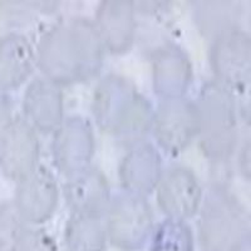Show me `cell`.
<instances>
[{
	"instance_id": "6da1fadb",
	"label": "cell",
	"mask_w": 251,
	"mask_h": 251,
	"mask_svg": "<svg viewBox=\"0 0 251 251\" xmlns=\"http://www.w3.org/2000/svg\"><path fill=\"white\" fill-rule=\"evenodd\" d=\"M102 63V40L88 20L75 19L55 25L38 46V66L58 87L92 79L100 73Z\"/></svg>"
},
{
	"instance_id": "7a4b0ae2",
	"label": "cell",
	"mask_w": 251,
	"mask_h": 251,
	"mask_svg": "<svg viewBox=\"0 0 251 251\" xmlns=\"http://www.w3.org/2000/svg\"><path fill=\"white\" fill-rule=\"evenodd\" d=\"M93 113L103 132L118 138L142 137L152 127L151 103L133 83L109 75L98 83L93 94Z\"/></svg>"
},
{
	"instance_id": "3957f363",
	"label": "cell",
	"mask_w": 251,
	"mask_h": 251,
	"mask_svg": "<svg viewBox=\"0 0 251 251\" xmlns=\"http://www.w3.org/2000/svg\"><path fill=\"white\" fill-rule=\"evenodd\" d=\"M199 240L205 251H241L250 246V220L224 186H215L202 203Z\"/></svg>"
},
{
	"instance_id": "277c9868",
	"label": "cell",
	"mask_w": 251,
	"mask_h": 251,
	"mask_svg": "<svg viewBox=\"0 0 251 251\" xmlns=\"http://www.w3.org/2000/svg\"><path fill=\"white\" fill-rule=\"evenodd\" d=\"M199 137L210 160L224 162L237 145L236 106L232 92L217 82L205 84L196 104Z\"/></svg>"
},
{
	"instance_id": "5b68a950",
	"label": "cell",
	"mask_w": 251,
	"mask_h": 251,
	"mask_svg": "<svg viewBox=\"0 0 251 251\" xmlns=\"http://www.w3.org/2000/svg\"><path fill=\"white\" fill-rule=\"evenodd\" d=\"M107 239L122 251H137L153 232V216L142 195L121 192L111 197L107 207Z\"/></svg>"
},
{
	"instance_id": "8992f818",
	"label": "cell",
	"mask_w": 251,
	"mask_h": 251,
	"mask_svg": "<svg viewBox=\"0 0 251 251\" xmlns=\"http://www.w3.org/2000/svg\"><path fill=\"white\" fill-rule=\"evenodd\" d=\"M157 143L171 154L186 150L199 136L196 104L182 98H167L160 103L152 120Z\"/></svg>"
},
{
	"instance_id": "52a82bcc",
	"label": "cell",
	"mask_w": 251,
	"mask_h": 251,
	"mask_svg": "<svg viewBox=\"0 0 251 251\" xmlns=\"http://www.w3.org/2000/svg\"><path fill=\"white\" fill-rule=\"evenodd\" d=\"M210 62L221 86L228 91L244 89L250 80V38L240 29L214 39Z\"/></svg>"
},
{
	"instance_id": "ba28073f",
	"label": "cell",
	"mask_w": 251,
	"mask_h": 251,
	"mask_svg": "<svg viewBox=\"0 0 251 251\" xmlns=\"http://www.w3.org/2000/svg\"><path fill=\"white\" fill-rule=\"evenodd\" d=\"M96 151L93 128L86 118L72 116L55 131L53 154L59 171L67 178L91 167Z\"/></svg>"
},
{
	"instance_id": "9c48e42d",
	"label": "cell",
	"mask_w": 251,
	"mask_h": 251,
	"mask_svg": "<svg viewBox=\"0 0 251 251\" xmlns=\"http://www.w3.org/2000/svg\"><path fill=\"white\" fill-rule=\"evenodd\" d=\"M157 202L169 219L186 221L197 214L202 201V190L194 172L175 166L162 174L157 185Z\"/></svg>"
},
{
	"instance_id": "30bf717a",
	"label": "cell",
	"mask_w": 251,
	"mask_h": 251,
	"mask_svg": "<svg viewBox=\"0 0 251 251\" xmlns=\"http://www.w3.org/2000/svg\"><path fill=\"white\" fill-rule=\"evenodd\" d=\"M39 142L26 121L14 120L0 138V167L15 181H22L38 169Z\"/></svg>"
},
{
	"instance_id": "8fae6325",
	"label": "cell",
	"mask_w": 251,
	"mask_h": 251,
	"mask_svg": "<svg viewBox=\"0 0 251 251\" xmlns=\"http://www.w3.org/2000/svg\"><path fill=\"white\" fill-rule=\"evenodd\" d=\"M58 187L47 169L38 167L18 182L14 208L20 220L33 225L47 223L57 210Z\"/></svg>"
},
{
	"instance_id": "7c38bea8",
	"label": "cell",
	"mask_w": 251,
	"mask_h": 251,
	"mask_svg": "<svg viewBox=\"0 0 251 251\" xmlns=\"http://www.w3.org/2000/svg\"><path fill=\"white\" fill-rule=\"evenodd\" d=\"M103 47L113 54H125L132 48L136 37V13L132 1L107 0L97 10L96 25Z\"/></svg>"
},
{
	"instance_id": "4fadbf2b",
	"label": "cell",
	"mask_w": 251,
	"mask_h": 251,
	"mask_svg": "<svg viewBox=\"0 0 251 251\" xmlns=\"http://www.w3.org/2000/svg\"><path fill=\"white\" fill-rule=\"evenodd\" d=\"M153 89L163 100L182 98L192 82V66L187 54L177 46H166L153 54Z\"/></svg>"
},
{
	"instance_id": "5bb4252c",
	"label": "cell",
	"mask_w": 251,
	"mask_h": 251,
	"mask_svg": "<svg viewBox=\"0 0 251 251\" xmlns=\"http://www.w3.org/2000/svg\"><path fill=\"white\" fill-rule=\"evenodd\" d=\"M162 174L160 153L149 142L132 146L120 166V178L126 191L142 196L153 191Z\"/></svg>"
},
{
	"instance_id": "9a60e30c",
	"label": "cell",
	"mask_w": 251,
	"mask_h": 251,
	"mask_svg": "<svg viewBox=\"0 0 251 251\" xmlns=\"http://www.w3.org/2000/svg\"><path fill=\"white\" fill-rule=\"evenodd\" d=\"M24 112L33 128L55 132L64 121V100L59 87L48 79H34L24 93Z\"/></svg>"
},
{
	"instance_id": "2e32d148",
	"label": "cell",
	"mask_w": 251,
	"mask_h": 251,
	"mask_svg": "<svg viewBox=\"0 0 251 251\" xmlns=\"http://www.w3.org/2000/svg\"><path fill=\"white\" fill-rule=\"evenodd\" d=\"M64 197L73 214L102 215L108 207L111 192L104 175L89 167L68 177Z\"/></svg>"
},
{
	"instance_id": "e0dca14e",
	"label": "cell",
	"mask_w": 251,
	"mask_h": 251,
	"mask_svg": "<svg viewBox=\"0 0 251 251\" xmlns=\"http://www.w3.org/2000/svg\"><path fill=\"white\" fill-rule=\"evenodd\" d=\"M34 67V51L22 34L0 39V91L19 88Z\"/></svg>"
},
{
	"instance_id": "ac0fdd59",
	"label": "cell",
	"mask_w": 251,
	"mask_h": 251,
	"mask_svg": "<svg viewBox=\"0 0 251 251\" xmlns=\"http://www.w3.org/2000/svg\"><path fill=\"white\" fill-rule=\"evenodd\" d=\"M66 243L72 251H104L107 245L106 221L102 215L73 214L66 226Z\"/></svg>"
},
{
	"instance_id": "d6986e66",
	"label": "cell",
	"mask_w": 251,
	"mask_h": 251,
	"mask_svg": "<svg viewBox=\"0 0 251 251\" xmlns=\"http://www.w3.org/2000/svg\"><path fill=\"white\" fill-rule=\"evenodd\" d=\"M195 17L199 28L206 35L216 38L226 31L237 29L235 5L226 1H197Z\"/></svg>"
},
{
	"instance_id": "ffe728a7",
	"label": "cell",
	"mask_w": 251,
	"mask_h": 251,
	"mask_svg": "<svg viewBox=\"0 0 251 251\" xmlns=\"http://www.w3.org/2000/svg\"><path fill=\"white\" fill-rule=\"evenodd\" d=\"M151 251H195L191 227L181 220H165L152 232Z\"/></svg>"
},
{
	"instance_id": "44dd1931",
	"label": "cell",
	"mask_w": 251,
	"mask_h": 251,
	"mask_svg": "<svg viewBox=\"0 0 251 251\" xmlns=\"http://www.w3.org/2000/svg\"><path fill=\"white\" fill-rule=\"evenodd\" d=\"M22 231V220L15 208L0 205V251H13Z\"/></svg>"
},
{
	"instance_id": "7402d4cb",
	"label": "cell",
	"mask_w": 251,
	"mask_h": 251,
	"mask_svg": "<svg viewBox=\"0 0 251 251\" xmlns=\"http://www.w3.org/2000/svg\"><path fill=\"white\" fill-rule=\"evenodd\" d=\"M13 251H58L53 237L44 230L23 228Z\"/></svg>"
},
{
	"instance_id": "603a6c76",
	"label": "cell",
	"mask_w": 251,
	"mask_h": 251,
	"mask_svg": "<svg viewBox=\"0 0 251 251\" xmlns=\"http://www.w3.org/2000/svg\"><path fill=\"white\" fill-rule=\"evenodd\" d=\"M241 251H250V246H248V248L243 249V250H241Z\"/></svg>"
},
{
	"instance_id": "cb8c5ba5",
	"label": "cell",
	"mask_w": 251,
	"mask_h": 251,
	"mask_svg": "<svg viewBox=\"0 0 251 251\" xmlns=\"http://www.w3.org/2000/svg\"><path fill=\"white\" fill-rule=\"evenodd\" d=\"M67 251H72V250H67Z\"/></svg>"
}]
</instances>
